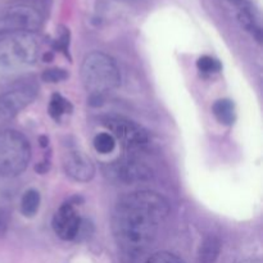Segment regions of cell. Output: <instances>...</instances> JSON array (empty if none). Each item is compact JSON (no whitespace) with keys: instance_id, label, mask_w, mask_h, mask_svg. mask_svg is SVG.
I'll return each instance as SVG.
<instances>
[{"instance_id":"obj_1","label":"cell","mask_w":263,"mask_h":263,"mask_svg":"<svg viewBox=\"0 0 263 263\" xmlns=\"http://www.w3.org/2000/svg\"><path fill=\"white\" fill-rule=\"evenodd\" d=\"M170 215V204L154 192H136L118 200L112 218L118 246L131 254L145 251Z\"/></svg>"},{"instance_id":"obj_2","label":"cell","mask_w":263,"mask_h":263,"mask_svg":"<svg viewBox=\"0 0 263 263\" xmlns=\"http://www.w3.org/2000/svg\"><path fill=\"white\" fill-rule=\"evenodd\" d=\"M39 41L32 33H12L0 39V74L12 76L35 63Z\"/></svg>"},{"instance_id":"obj_3","label":"cell","mask_w":263,"mask_h":263,"mask_svg":"<svg viewBox=\"0 0 263 263\" xmlns=\"http://www.w3.org/2000/svg\"><path fill=\"white\" fill-rule=\"evenodd\" d=\"M81 77L87 92L99 97L117 89L121 81L120 69L115 59L100 51H94L85 58Z\"/></svg>"},{"instance_id":"obj_4","label":"cell","mask_w":263,"mask_h":263,"mask_svg":"<svg viewBox=\"0 0 263 263\" xmlns=\"http://www.w3.org/2000/svg\"><path fill=\"white\" fill-rule=\"evenodd\" d=\"M31 146L25 135L15 130L0 131V176L15 177L27 168Z\"/></svg>"},{"instance_id":"obj_5","label":"cell","mask_w":263,"mask_h":263,"mask_svg":"<svg viewBox=\"0 0 263 263\" xmlns=\"http://www.w3.org/2000/svg\"><path fill=\"white\" fill-rule=\"evenodd\" d=\"M41 14L30 5H13L0 14V37L12 33H32L41 26Z\"/></svg>"},{"instance_id":"obj_6","label":"cell","mask_w":263,"mask_h":263,"mask_svg":"<svg viewBox=\"0 0 263 263\" xmlns=\"http://www.w3.org/2000/svg\"><path fill=\"white\" fill-rule=\"evenodd\" d=\"M102 123L112 133L110 135L113 138L118 139L127 148L139 149L148 144V131L134 121L118 116H109L103 118Z\"/></svg>"},{"instance_id":"obj_7","label":"cell","mask_w":263,"mask_h":263,"mask_svg":"<svg viewBox=\"0 0 263 263\" xmlns=\"http://www.w3.org/2000/svg\"><path fill=\"white\" fill-rule=\"evenodd\" d=\"M39 87L33 82H22L0 95V123L12 120L33 102Z\"/></svg>"},{"instance_id":"obj_8","label":"cell","mask_w":263,"mask_h":263,"mask_svg":"<svg viewBox=\"0 0 263 263\" xmlns=\"http://www.w3.org/2000/svg\"><path fill=\"white\" fill-rule=\"evenodd\" d=\"M107 175L113 181L122 184H136L149 181L153 177L151 167L134 158H122L108 164Z\"/></svg>"},{"instance_id":"obj_9","label":"cell","mask_w":263,"mask_h":263,"mask_svg":"<svg viewBox=\"0 0 263 263\" xmlns=\"http://www.w3.org/2000/svg\"><path fill=\"white\" fill-rule=\"evenodd\" d=\"M51 226L58 238L62 240H73L79 235L81 218L72 202H67L58 208L53 216Z\"/></svg>"},{"instance_id":"obj_10","label":"cell","mask_w":263,"mask_h":263,"mask_svg":"<svg viewBox=\"0 0 263 263\" xmlns=\"http://www.w3.org/2000/svg\"><path fill=\"white\" fill-rule=\"evenodd\" d=\"M63 168L67 176L79 182L90 181L95 175L92 161L79 149H71L66 152L63 157Z\"/></svg>"},{"instance_id":"obj_11","label":"cell","mask_w":263,"mask_h":263,"mask_svg":"<svg viewBox=\"0 0 263 263\" xmlns=\"http://www.w3.org/2000/svg\"><path fill=\"white\" fill-rule=\"evenodd\" d=\"M238 8V20L240 22V25L246 28L248 32H251L254 37L257 39V41L262 40V28L259 25V21L257 18L256 12L252 8V5L248 2H244L243 4H240Z\"/></svg>"},{"instance_id":"obj_12","label":"cell","mask_w":263,"mask_h":263,"mask_svg":"<svg viewBox=\"0 0 263 263\" xmlns=\"http://www.w3.org/2000/svg\"><path fill=\"white\" fill-rule=\"evenodd\" d=\"M221 252V241L216 236H208L200 244L198 251V263H215Z\"/></svg>"},{"instance_id":"obj_13","label":"cell","mask_w":263,"mask_h":263,"mask_svg":"<svg viewBox=\"0 0 263 263\" xmlns=\"http://www.w3.org/2000/svg\"><path fill=\"white\" fill-rule=\"evenodd\" d=\"M212 113L220 123L225 126L233 125L235 121V107L230 99H220L213 104Z\"/></svg>"},{"instance_id":"obj_14","label":"cell","mask_w":263,"mask_h":263,"mask_svg":"<svg viewBox=\"0 0 263 263\" xmlns=\"http://www.w3.org/2000/svg\"><path fill=\"white\" fill-rule=\"evenodd\" d=\"M40 193L35 189H30L22 195L21 199V212L26 217H32L37 213L40 207Z\"/></svg>"},{"instance_id":"obj_15","label":"cell","mask_w":263,"mask_h":263,"mask_svg":"<svg viewBox=\"0 0 263 263\" xmlns=\"http://www.w3.org/2000/svg\"><path fill=\"white\" fill-rule=\"evenodd\" d=\"M72 112V105L66 98L62 97L61 94H53L51 95L50 103H49V115L51 118L55 121H59L62 116L66 113Z\"/></svg>"},{"instance_id":"obj_16","label":"cell","mask_w":263,"mask_h":263,"mask_svg":"<svg viewBox=\"0 0 263 263\" xmlns=\"http://www.w3.org/2000/svg\"><path fill=\"white\" fill-rule=\"evenodd\" d=\"M95 151L102 154H109L116 148V139L109 133L98 134L94 139Z\"/></svg>"},{"instance_id":"obj_17","label":"cell","mask_w":263,"mask_h":263,"mask_svg":"<svg viewBox=\"0 0 263 263\" xmlns=\"http://www.w3.org/2000/svg\"><path fill=\"white\" fill-rule=\"evenodd\" d=\"M197 67L200 71V73H204V74H212V73H216V72L221 71L220 62L210 55L200 57V58L197 61Z\"/></svg>"},{"instance_id":"obj_18","label":"cell","mask_w":263,"mask_h":263,"mask_svg":"<svg viewBox=\"0 0 263 263\" xmlns=\"http://www.w3.org/2000/svg\"><path fill=\"white\" fill-rule=\"evenodd\" d=\"M41 79H43V81L45 82L55 84V82H61L68 79V72L63 68H49L43 72Z\"/></svg>"},{"instance_id":"obj_19","label":"cell","mask_w":263,"mask_h":263,"mask_svg":"<svg viewBox=\"0 0 263 263\" xmlns=\"http://www.w3.org/2000/svg\"><path fill=\"white\" fill-rule=\"evenodd\" d=\"M145 263H185L181 258L168 252H158L153 254Z\"/></svg>"},{"instance_id":"obj_20","label":"cell","mask_w":263,"mask_h":263,"mask_svg":"<svg viewBox=\"0 0 263 263\" xmlns=\"http://www.w3.org/2000/svg\"><path fill=\"white\" fill-rule=\"evenodd\" d=\"M68 44H69V32L67 30H64L63 32L61 33V36L58 37V40H57V48H58L59 50L63 51L66 55H68V53H67Z\"/></svg>"},{"instance_id":"obj_21","label":"cell","mask_w":263,"mask_h":263,"mask_svg":"<svg viewBox=\"0 0 263 263\" xmlns=\"http://www.w3.org/2000/svg\"><path fill=\"white\" fill-rule=\"evenodd\" d=\"M7 226H8L7 217H5L4 212L0 211V234H3L5 230H7Z\"/></svg>"},{"instance_id":"obj_22","label":"cell","mask_w":263,"mask_h":263,"mask_svg":"<svg viewBox=\"0 0 263 263\" xmlns=\"http://www.w3.org/2000/svg\"><path fill=\"white\" fill-rule=\"evenodd\" d=\"M48 143H49V140L46 136H40V145L41 146H48Z\"/></svg>"},{"instance_id":"obj_23","label":"cell","mask_w":263,"mask_h":263,"mask_svg":"<svg viewBox=\"0 0 263 263\" xmlns=\"http://www.w3.org/2000/svg\"><path fill=\"white\" fill-rule=\"evenodd\" d=\"M228 2L231 3V4H233V5H235V7H239V5L243 4V3L246 2V0H228Z\"/></svg>"},{"instance_id":"obj_24","label":"cell","mask_w":263,"mask_h":263,"mask_svg":"<svg viewBox=\"0 0 263 263\" xmlns=\"http://www.w3.org/2000/svg\"><path fill=\"white\" fill-rule=\"evenodd\" d=\"M51 59H53V55H51V54H45V57H44V61L45 62H50Z\"/></svg>"},{"instance_id":"obj_25","label":"cell","mask_w":263,"mask_h":263,"mask_svg":"<svg viewBox=\"0 0 263 263\" xmlns=\"http://www.w3.org/2000/svg\"><path fill=\"white\" fill-rule=\"evenodd\" d=\"M246 263H259V262H256V261H252V262H246Z\"/></svg>"}]
</instances>
